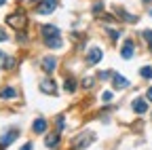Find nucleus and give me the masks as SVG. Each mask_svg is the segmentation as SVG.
I'll list each match as a JSON object with an SVG mask.
<instances>
[{"label":"nucleus","mask_w":152,"mask_h":150,"mask_svg":"<svg viewBox=\"0 0 152 150\" xmlns=\"http://www.w3.org/2000/svg\"><path fill=\"white\" fill-rule=\"evenodd\" d=\"M26 13H13V15H9L7 17V23L9 26H13V28H17V30H21L23 26H26Z\"/></svg>","instance_id":"nucleus-1"},{"label":"nucleus","mask_w":152,"mask_h":150,"mask_svg":"<svg viewBox=\"0 0 152 150\" xmlns=\"http://www.w3.org/2000/svg\"><path fill=\"white\" fill-rule=\"evenodd\" d=\"M36 2H40L36 7V13L38 15H49L55 11V0H36Z\"/></svg>","instance_id":"nucleus-2"},{"label":"nucleus","mask_w":152,"mask_h":150,"mask_svg":"<svg viewBox=\"0 0 152 150\" xmlns=\"http://www.w3.org/2000/svg\"><path fill=\"white\" fill-rule=\"evenodd\" d=\"M40 32H42V36H45V40H49V38H57V36H61L59 34V28H55V26H42L40 28Z\"/></svg>","instance_id":"nucleus-3"},{"label":"nucleus","mask_w":152,"mask_h":150,"mask_svg":"<svg viewBox=\"0 0 152 150\" xmlns=\"http://www.w3.org/2000/svg\"><path fill=\"white\" fill-rule=\"evenodd\" d=\"M102 57H104V53H102V49H97V47H93V49L89 51V55H87V61H89L91 66H95V64H99V61H102Z\"/></svg>","instance_id":"nucleus-4"},{"label":"nucleus","mask_w":152,"mask_h":150,"mask_svg":"<svg viewBox=\"0 0 152 150\" xmlns=\"http://www.w3.org/2000/svg\"><path fill=\"white\" fill-rule=\"evenodd\" d=\"M40 91H42V93H49V95H57V87H55L53 78H45V80L40 83Z\"/></svg>","instance_id":"nucleus-5"},{"label":"nucleus","mask_w":152,"mask_h":150,"mask_svg":"<svg viewBox=\"0 0 152 150\" xmlns=\"http://www.w3.org/2000/svg\"><path fill=\"white\" fill-rule=\"evenodd\" d=\"M133 53H135V45H133V40H125V45H123V49H121L123 59H131Z\"/></svg>","instance_id":"nucleus-6"},{"label":"nucleus","mask_w":152,"mask_h":150,"mask_svg":"<svg viewBox=\"0 0 152 150\" xmlns=\"http://www.w3.org/2000/svg\"><path fill=\"white\" fill-rule=\"evenodd\" d=\"M17 138H19V131H17V129H11L9 133H7V135H2V140H0V148H7V146H9V144H13Z\"/></svg>","instance_id":"nucleus-7"},{"label":"nucleus","mask_w":152,"mask_h":150,"mask_svg":"<svg viewBox=\"0 0 152 150\" xmlns=\"http://www.w3.org/2000/svg\"><path fill=\"white\" fill-rule=\"evenodd\" d=\"M112 85H114V89H125V87H129V80L123 76V74L114 72L112 74Z\"/></svg>","instance_id":"nucleus-8"},{"label":"nucleus","mask_w":152,"mask_h":150,"mask_svg":"<svg viewBox=\"0 0 152 150\" xmlns=\"http://www.w3.org/2000/svg\"><path fill=\"white\" fill-rule=\"evenodd\" d=\"M93 140H95V135H93V133H85L83 138L76 140V146H74V148H76V150H85V148L89 146V142H93Z\"/></svg>","instance_id":"nucleus-9"},{"label":"nucleus","mask_w":152,"mask_h":150,"mask_svg":"<svg viewBox=\"0 0 152 150\" xmlns=\"http://www.w3.org/2000/svg\"><path fill=\"white\" fill-rule=\"evenodd\" d=\"M57 144H59V131H57V133H49L45 138V146L47 148H57Z\"/></svg>","instance_id":"nucleus-10"},{"label":"nucleus","mask_w":152,"mask_h":150,"mask_svg":"<svg viewBox=\"0 0 152 150\" xmlns=\"http://www.w3.org/2000/svg\"><path fill=\"white\" fill-rule=\"evenodd\" d=\"M131 108L137 112V114H144V112L148 110V104H146V100H133V104H131Z\"/></svg>","instance_id":"nucleus-11"},{"label":"nucleus","mask_w":152,"mask_h":150,"mask_svg":"<svg viewBox=\"0 0 152 150\" xmlns=\"http://www.w3.org/2000/svg\"><path fill=\"white\" fill-rule=\"evenodd\" d=\"M55 66H57V59H55V57H45V59H42V70H45L47 74H51V72L55 70Z\"/></svg>","instance_id":"nucleus-12"},{"label":"nucleus","mask_w":152,"mask_h":150,"mask_svg":"<svg viewBox=\"0 0 152 150\" xmlns=\"http://www.w3.org/2000/svg\"><path fill=\"white\" fill-rule=\"evenodd\" d=\"M114 13H116L118 17H123L125 21H137V17H135V15H131V13H127L123 7H116V9H114Z\"/></svg>","instance_id":"nucleus-13"},{"label":"nucleus","mask_w":152,"mask_h":150,"mask_svg":"<svg viewBox=\"0 0 152 150\" xmlns=\"http://www.w3.org/2000/svg\"><path fill=\"white\" fill-rule=\"evenodd\" d=\"M32 129H34V133H45V131H47V121L45 119H36Z\"/></svg>","instance_id":"nucleus-14"},{"label":"nucleus","mask_w":152,"mask_h":150,"mask_svg":"<svg viewBox=\"0 0 152 150\" xmlns=\"http://www.w3.org/2000/svg\"><path fill=\"white\" fill-rule=\"evenodd\" d=\"M0 97H2V100H13V97H17V91H15L13 87H7V89H2Z\"/></svg>","instance_id":"nucleus-15"},{"label":"nucleus","mask_w":152,"mask_h":150,"mask_svg":"<svg viewBox=\"0 0 152 150\" xmlns=\"http://www.w3.org/2000/svg\"><path fill=\"white\" fill-rule=\"evenodd\" d=\"M45 45H47L49 49H61V36H57V38H49V40H45Z\"/></svg>","instance_id":"nucleus-16"},{"label":"nucleus","mask_w":152,"mask_h":150,"mask_svg":"<svg viewBox=\"0 0 152 150\" xmlns=\"http://www.w3.org/2000/svg\"><path fill=\"white\" fill-rule=\"evenodd\" d=\"M140 74H142V78H152V68L150 66H144L140 70Z\"/></svg>","instance_id":"nucleus-17"},{"label":"nucleus","mask_w":152,"mask_h":150,"mask_svg":"<svg viewBox=\"0 0 152 150\" xmlns=\"http://www.w3.org/2000/svg\"><path fill=\"white\" fill-rule=\"evenodd\" d=\"M64 89H66L68 93H72V91L76 89V83H74V78H68V80H66V85H64Z\"/></svg>","instance_id":"nucleus-18"},{"label":"nucleus","mask_w":152,"mask_h":150,"mask_svg":"<svg viewBox=\"0 0 152 150\" xmlns=\"http://www.w3.org/2000/svg\"><path fill=\"white\" fill-rule=\"evenodd\" d=\"M142 36H144V40L152 47V30H144V32H142Z\"/></svg>","instance_id":"nucleus-19"},{"label":"nucleus","mask_w":152,"mask_h":150,"mask_svg":"<svg viewBox=\"0 0 152 150\" xmlns=\"http://www.w3.org/2000/svg\"><path fill=\"white\" fill-rule=\"evenodd\" d=\"M2 68H7V70H11V68H15V59H13V57H7V61L2 64Z\"/></svg>","instance_id":"nucleus-20"},{"label":"nucleus","mask_w":152,"mask_h":150,"mask_svg":"<svg viewBox=\"0 0 152 150\" xmlns=\"http://www.w3.org/2000/svg\"><path fill=\"white\" fill-rule=\"evenodd\" d=\"M108 34H110V38H112V40H116L118 36H121V32H118V30H112V28H108Z\"/></svg>","instance_id":"nucleus-21"},{"label":"nucleus","mask_w":152,"mask_h":150,"mask_svg":"<svg viewBox=\"0 0 152 150\" xmlns=\"http://www.w3.org/2000/svg\"><path fill=\"white\" fill-rule=\"evenodd\" d=\"M64 127H66V121H64V116H57V131H64Z\"/></svg>","instance_id":"nucleus-22"},{"label":"nucleus","mask_w":152,"mask_h":150,"mask_svg":"<svg viewBox=\"0 0 152 150\" xmlns=\"http://www.w3.org/2000/svg\"><path fill=\"white\" fill-rule=\"evenodd\" d=\"M112 97H114V93H112V91H104V95H102L104 102H112Z\"/></svg>","instance_id":"nucleus-23"},{"label":"nucleus","mask_w":152,"mask_h":150,"mask_svg":"<svg viewBox=\"0 0 152 150\" xmlns=\"http://www.w3.org/2000/svg\"><path fill=\"white\" fill-rule=\"evenodd\" d=\"M93 83H95V78H93V76H87V78L83 80V87H91Z\"/></svg>","instance_id":"nucleus-24"},{"label":"nucleus","mask_w":152,"mask_h":150,"mask_svg":"<svg viewBox=\"0 0 152 150\" xmlns=\"http://www.w3.org/2000/svg\"><path fill=\"white\" fill-rule=\"evenodd\" d=\"M102 9H104V4H102V2H97V4H95V7H93V13H95V15H97V13H102Z\"/></svg>","instance_id":"nucleus-25"},{"label":"nucleus","mask_w":152,"mask_h":150,"mask_svg":"<svg viewBox=\"0 0 152 150\" xmlns=\"http://www.w3.org/2000/svg\"><path fill=\"white\" fill-rule=\"evenodd\" d=\"M7 38H9V34H7V32H4L2 28H0V42H4Z\"/></svg>","instance_id":"nucleus-26"},{"label":"nucleus","mask_w":152,"mask_h":150,"mask_svg":"<svg viewBox=\"0 0 152 150\" xmlns=\"http://www.w3.org/2000/svg\"><path fill=\"white\" fill-rule=\"evenodd\" d=\"M146 100H148V102H152V87H150V89H148V93H146Z\"/></svg>","instance_id":"nucleus-27"},{"label":"nucleus","mask_w":152,"mask_h":150,"mask_svg":"<svg viewBox=\"0 0 152 150\" xmlns=\"http://www.w3.org/2000/svg\"><path fill=\"white\" fill-rule=\"evenodd\" d=\"M2 59H7V55H4V53H2V51H0V66H2V64H4V61H2Z\"/></svg>","instance_id":"nucleus-28"},{"label":"nucleus","mask_w":152,"mask_h":150,"mask_svg":"<svg viewBox=\"0 0 152 150\" xmlns=\"http://www.w3.org/2000/svg\"><path fill=\"white\" fill-rule=\"evenodd\" d=\"M32 148H34V146H32V144H26V146H23V148H21V150H32Z\"/></svg>","instance_id":"nucleus-29"},{"label":"nucleus","mask_w":152,"mask_h":150,"mask_svg":"<svg viewBox=\"0 0 152 150\" xmlns=\"http://www.w3.org/2000/svg\"><path fill=\"white\" fill-rule=\"evenodd\" d=\"M142 2H146V4H148V2H152V0H142Z\"/></svg>","instance_id":"nucleus-30"},{"label":"nucleus","mask_w":152,"mask_h":150,"mask_svg":"<svg viewBox=\"0 0 152 150\" xmlns=\"http://www.w3.org/2000/svg\"><path fill=\"white\" fill-rule=\"evenodd\" d=\"M0 4H4V0H0Z\"/></svg>","instance_id":"nucleus-31"},{"label":"nucleus","mask_w":152,"mask_h":150,"mask_svg":"<svg viewBox=\"0 0 152 150\" xmlns=\"http://www.w3.org/2000/svg\"><path fill=\"white\" fill-rule=\"evenodd\" d=\"M150 15H152V9H150Z\"/></svg>","instance_id":"nucleus-32"}]
</instances>
